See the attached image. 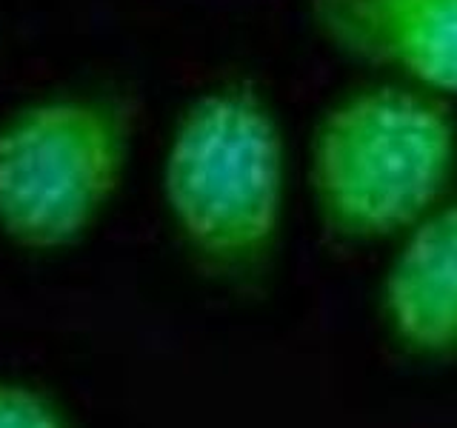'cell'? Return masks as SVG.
Returning <instances> with one entry per match:
<instances>
[{
    "instance_id": "1",
    "label": "cell",
    "mask_w": 457,
    "mask_h": 428,
    "mask_svg": "<svg viewBox=\"0 0 457 428\" xmlns=\"http://www.w3.org/2000/svg\"><path fill=\"white\" fill-rule=\"evenodd\" d=\"M163 197L183 243L209 268L237 277L266 266L283 214V137L254 86H218L180 114Z\"/></svg>"
},
{
    "instance_id": "2",
    "label": "cell",
    "mask_w": 457,
    "mask_h": 428,
    "mask_svg": "<svg viewBox=\"0 0 457 428\" xmlns=\"http://www.w3.org/2000/svg\"><path fill=\"white\" fill-rule=\"evenodd\" d=\"M454 160V120L437 97L375 86L343 97L320 118L309 180L328 232L380 240L435 211Z\"/></svg>"
},
{
    "instance_id": "3",
    "label": "cell",
    "mask_w": 457,
    "mask_h": 428,
    "mask_svg": "<svg viewBox=\"0 0 457 428\" xmlns=\"http://www.w3.org/2000/svg\"><path fill=\"white\" fill-rule=\"evenodd\" d=\"M126 157L129 118L106 100L18 111L0 126V232L32 251L75 243L118 194Z\"/></svg>"
},
{
    "instance_id": "4",
    "label": "cell",
    "mask_w": 457,
    "mask_h": 428,
    "mask_svg": "<svg viewBox=\"0 0 457 428\" xmlns=\"http://www.w3.org/2000/svg\"><path fill=\"white\" fill-rule=\"evenodd\" d=\"M309 12L343 54L457 95V0H309Z\"/></svg>"
},
{
    "instance_id": "5",
    "label": "cell",
    "mask_w": 457,
    "mask_h": 428,
    "mask_svg": "<svg viewBox=\"0 0 457 428\" xmlns=\"http://www.w3.org/2000/svg\"><path fill=\"white\" fill-rule=\"evenodd\" d=\"M383 314L409 351L457 357V203L411 228L386 275Z\"/></svg>"
},
{
    "instance_id": "6",
    "label": "cell",
    "mask_w": 457,
    "mask_h": 428,
    "mask_svg": "<svg viewBox=\"0 0 457 428\" xmlns=\"http://www.w3.org/2000/svg\"><path fill=\"white\" fill-rule=\"evenodd\" d=\"M0 428H63V423L32 389L0 383Z\"/></svg>"
}]
</instances>
